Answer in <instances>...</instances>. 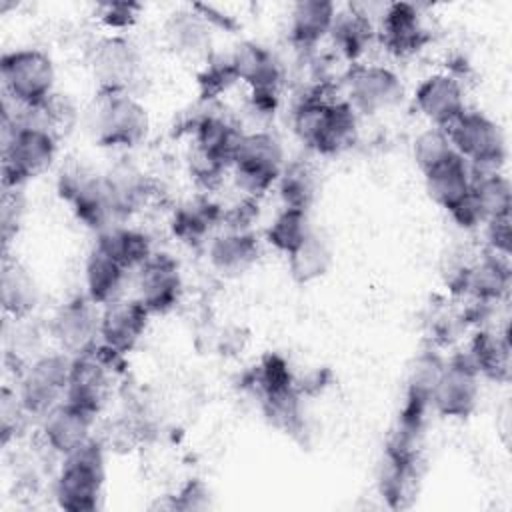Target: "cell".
I'll return each instance as SVG.
<instances>
[{
    "instance_id": "obj_4",
    "label": "cell",
    "mask_w": 512,
    "mask_h": 512,
    "mask_svg": "<svg viewBox=\"0 0 512 512\" xmlns=\"http://www.w3.org/2000/svg\"><path fill=\"white\" fill-rule=\"evenodd\" d=\"M88 124L98 146L130 150L146 140L150 132V114L132 92L96 90Z\"/></svg>"
},
{
    "instance_id": "obj_43",
    "label": "cell",
    "mask_w": 512,
    "mask_h": 512,
    "mask_svg": "<svg viewBox=\"0 0 512 512\" xmlns=\"http://www.w3.org/2000/svg\"><path fill=\"white\" fill-rule=\"evenodd\" d=\"M24 188H10L4 186L2 194V208H0V222H2V240H4V252L10 244V240L18 234L26 210V200H24Z\"/></svg>"
},
{
    "instance_id": "obj_30",
    "label": "cell",
    "mask_w": 512,
    "mask_h": 512,
    "mask_svg": "<svg viewBox=\"0 0 512 512\" xmlns=\"http://www.w3.org/2000/svg\"><path fill=\"white\" fill-rule=\"evenodd\" d=\"M480 378L508 382L510 378V342L506 332L482 328L478 330L464 352Z\"/></svg>"
},
{
    "instance_id": "obj_17",
    "label": "cell",
    "mask_w": 512,
    "mask_h": 512,
    "mask_svg": "<svg viewBox=\"0 0 512 512\" xmlns=\"http://www.w3.org/2000/svg\"><path fill=\"white\" fill-rule=\"evenodd\" d=\"M40 442L60 458L92 440L96 414L64 400L40 420Z\"/></svg>"
},
{
    "instance_id": "obj_44",
    "label": "cell",
    "mask_w": 512,
    "mask_h": 512,
    "mask_svg": "<svg viewBox=\"0 0 512 512\" xmlns=\"http://www.w3.org/2000/svg\"><path fill=\"white\" fill-rule=\"evenodd\" d=\"M140 4L134 2H108L98 6V20L108 34H126L140 16Z\"/></svg>"
},
{
    "instance_id": "obj_14",
    "label": "cell",
    "mask_w": 512,
    "mask_h": 512,
    "mask_svg": "<svg viewBox=\"0 0 512 512\" xmlns=\"http://www.w3.org/2000/svg\"><path fill=\"white\" fill-rule=\"evenodd\" d=\"M346 94L356 112L372 116L392 110L402 100L404 86L390 66L358 62L346 74Z\"/></svg>"
},
{
    "instance_id": "obj_37",
    "label": "cell",
    "mask_w": 512,
    "mask_h": 512,
    "mask_svg": "<svg viewBox=\"0 0 512 512\" xmlns=\"http://www.w3.org/2000/svg\"><path fill=\"white\" fill-rule=\"evenodd\" d=\"M474 200L482 208L486 222L490 218L508 216L512 208V186L508 176L502 170L494 172H472V188Z\"/></svg>"
},
{
    "instance_id": "obj_1",
    "label": "cell",
    "mask_w": 512,
    "mask_h": 512,
    "mask_svg": "<svg viewBox=\"0 0 512 512\" xmlns=\"http://www.w3.org/2000/svg\"><path fill=\"white\" fill-rule=\"evenodd\" d=\"M292 130L316 154L338 156L358 140V112L348 100L328 98L314 88L294 106Z\"/></svg>"
},
{
    "instance_id": "obj_33",
    "label": "cell",
    "mask_w": 512,
    "mask_h": 512,
    "mask_svg": "<svg viewBox=\"0 0 512 512\" xmlns=\"http://www.w3.org/2000/svg\"><path fill=\"white\" fill-rule=\"evenodd\" d=\"M106 182L120 222L138 212L152 194V184L146 174L128 162H122L106 172Z\"/></svg>"
},
{
    "instance_id": "obj_10",
    "label": "cell",
    "mask_w": 512,
    "mask_h": 512,
    "mask_svg": "<svg viewBox=\"0 0 512 512\" xmlns=\"http://www.w3.org/2000/svg\"><path fill=\"white\" fill-rule=\"evenodd\" d=\"M58 194L70 204L76 220L94 232L122 224L112 202L106 174L92 172L84 166H70L58 176Z\"/></svg>"
},
{
    "instance_id": "obj_46",
    "label": "cell",
    "mask_w": 512,
    "mask_h": 512,
    "mask_svg": "<svg viewBox=\"0 0 512 512\" xmlns=\"http://www.w3.org/2000/svg\"><path fill=\"white\" fill-rule=\"evenodd\" d=\"M482 228H484V234H486L488 250L494 252V254H500V256L510 258V250H512L510 214H508V216L490 218Z\"/></svg>"
},
{
    "instance_id": "obj_19",
    "label": "cell",
    "mask_w": 512,
    "mask_h": 512,
    "mask_svg": "<svg viewBox=\"0 0 512 512\" xmlns=\"http://www.w3.org/2000/svg\"><path fill=\"white\" fill-rule=\"evenodd\" d=\"M150 316L152 314L144 308V304L136 296L134 298L122 296L102 306L100 344L126 356L144 338Z\"/></svg>"
},
{
    "instance_id": "obj_24",
    "label": "cell",
    "mask_w": 512,
    "mask_h": 512,
    "mask_svg": "<svg viewBox=\"0 0 512 512\" xmlns=\"http://www.w3.org/2000/svg\"><path fill=\"white\" fill-rule=\"evenodd\" d=\"M40 300L38 284L32 272L16 258L2 256L0 302L8 320H26L32 316Z\"/></svg>"
},
{
    "instance_id": "obj_6",
    "label": "cell",
    "mask_w": 512,
    "mask_h": 512,
    "mask_svg": "<svg viewBox=\"0 0 512 512\" xmlns=\"http://www.w3.org/2000/svg\"><path fill=\"white\" fill-rule=\"evenodd\" d=\"M124 366V354L100 342L94 348L72 356L66 400L98 416L106 408L112 396V386L124 372Z\"/></svg>"
},
{
    "instance_id": "obj_42",
    "label": "cell",
    "mask_w": 512,
    "mask_h": 512,
    "mask_svg": "<svg viewBox=\"0 0 512 512\" xmlns=\"http://www.w3.org/2000/svg\"><path fill=\"white\" fill-rule=\"evenodd\" d=\"M28 412L20 404L16 388L4 386L0 394V434L2 444L6 446L10 440H16L28 422Z\"/></svg>"
},
{
    "instance_id": "obj_11",
    "label": "cell",
    "mask_w": 512,
    "mask_h": 512,
    "mask_svg": "<svg viewBox=\"0 0 512 512\" xmlns=\"http://www.w3.org/2000/svg\"><path fill=\"white\" fill-rule=\"evenodd\" d=\"M142 64L140 48L126 34H104L88 52V68L98 92H132Z\"/></svg>"
},
{
    "instance_id": "obj_5",
    "label": "cell",
    "mask_w": 512,
    "mask_h": 512,
    "mask_svg": "<svg viewBox=\"0 0 512 512\" xmlns=\"http://www.w3.org/2000/svg\"><path fill=\"white\" fill-rule=\"evenodd\" d=\"M0 80L6 100L16 108L40 106L56 92V66L40 48L8 50L0 58Z\"/></svg>"
},
{
    "instance_id": "obj_39",
    "label": "cell",
    "mask_w": 512,
    "mask_h": 512,
    "mask_svg": "<svg viewBox=\"0 0 512 512\" xmlns=\"http://www.w3.org/2000/svg\"><path fill=\"white\" fill-rule=\"evenodd\" d=\"M442 366H444V358L438 352H434L432 348L420 352L414 358V364L410 368L404 400L432 408V390L440 376Z\"/></svg>"
},
{
    "instance_id": "obj_16",
    "label": "cell",
    "mask_w": 512,
    "mask_h": 512,
    "mask_svg": "<svg viewBox=\"0 0 512 512\" xmlns=\"http://www.w3.org/2000/svg\"><path fill=\"white\" fill-rule=\"evenodd\" d=\"M376 38L392 56L406 58L430 42V30L416 4L392 2L382 8Z\"/></svg>"
},
{
    "instance_id": "obj_34",
    "label": "cell",
    "mask_w": 512,
    "mask_h": 512,
    "mask_svg": "<svg viewBox=\"0 0 512 512\" xmlns=\"http://www.w3.org/2000/svg\"><path fill=\"white\" fill-rule=\"evenodd\" d=\"M260 408L266 420L284 434L296 436L304 428V406H302V392L296 384L264 390L258 394Z\"/></svg>"
},
{
    "instance_id": "obj_2",
    "label": "cell",
    "mask_w": 512,
    "mask_h": 512,
    "mask_svg": "<svg viewBox=\"0 0 512 512\" xmlns=\"http://www.w3.org/2000/svg\"><path fill=\"white\" fill-rule=\"evenodd\" d=\"M2 136V184L26 186L48 172L58 154V136L38 124H28L4 112Z\"/></svg>"
},
{
    "instance_id": "obj_20",
    "label": "cell",
    "mask_w": 512,
    "mask_h": 512,
    "mask_svg": "<svg viewBox=\"0 0 512 512\" xmlns=\"http://www.w3.org/2000/svg\"><path fill=\"white\" fill-rule=\"evenodd\" d=\"M168 50L186 60H206L212 56V22L194 8H180L172 12L162 28Z\"/></svg>"
},
{
    "instance_id": "obj_8",
    "label": "cell",
    "mask_w": 512,
    "mask_h": 512,
    "mask_svg": "<svg viewBox=\"0 0 512 512\" xmlns=\"http://www.w3.org/2000/svg\"><path fill=\"white\" fill-rule=\"evenodd\" d=\"M72 356L62 350L40 352L16 374V394L30 418L46 416L66 400Z\"/></svg>"
},
{
    "instance_id": "obj_23",
    "label": "cell",
    "mask_w": 512,
    "mask_h": 512,
    "mask_svg": "<svg viewBox=\"0 0 512 512\" xmlns=\"http://www.w3.org/2000/svg\"><path fill=\"white\" fill-rule=\"evenodd\" d=\"M230 60L238 82H242L248 90L280 92L284 68L280 58L264 44L244 40L230 52Z\"/></svg>"
},
{
    "instance_id": "obj_9",
    "label": "cell",
    "mask_w": 512,
    "mask_h": 512,
    "mask_svg": "<svg viewBox=\"0 0 512 512\" xmlns=\"http://www.w3.org/2000/svg\"><path fill=\"white\" fill-rule=\"evenodd\" d=\"M446 132L454 152L468 162L470 172L502 170L506 160V136L494 118L466 108Z\"/></svg>"
},
{
    "instance_id": "obj_28",
    "label": "cell",
    "mask_w": 512,
    "mask_h": 512,
    "mask_svg": "<svg viewBox=\"0 0 512 512\" xmlns=\"http://www.w3.org/2000/svg\"><path fill=\"white\" fill-rule=\"evenodd\" d=\"M126 278L128 270L94 244L84 262V294L98 306H106L122 298Z\"/></svg>"
},
{
    "instance_id": "obj_47",
    "label": "cell",
    "mask_w": 512,
    "mask_h": 512,
    "mask_svg": "<svg viewBox=\"0 0 512 512\" xmlns=\"http://www.w3.org/2000/svg\"><path fill=\"white\" fill-rule=\"evenodd\" d=\"M448 214L464 230H476L486 224V216H484L482 208L478 206V202L474 200L472 192H468L456 206H452L448 210Z\"/></svg>"
},
{
    "instance_id": "obj_29",
    "label": "cell",
    "mask_w": 512,
    "mask_h": 512,
    "mask_svg": "<svg viewBox=\"0 0 512 512\" xmlns=\"http://www.w3.org/2000/svg\"><path fill=\"white\" fill-rule=\"evenodd\" d=\"M424 184L430 200L446 212L456 206L472 188V172L456 152L438 166L424 172Z\"/></svg>"
},
{
    "instance_id": "obj_31",
    "label": "cell",
    "mask_w": 512,
    "mask_h": 512,
    "mask_svg": "<svg viewBox=\"0 0 512 512\" xmlns=\"http://www.w3.org/2000/svg\"><path fill=\"white\" fill-rule=\"evenodd\" d=\"M420 484V458H400L384 454L378 488L380 496L386 500V504L394 510L408 508L416 494Z\"/></svg>"
},
{
    "instance_id": "obj_12",
    "label": "cell",
    "mask_w": 512,
    "mask_h": 512,
    "mask_svg": "<svg viewBox=\"0 0 512 512\" xmlns=\"http://www.w3.org/2000/svg\"><path fill=\"white\" fill-rule=\"evenodd\" d=\"M100 312L102 306L86 294L72 296L62 302L48 320V336L58 350L76 356L100 342Z\"/></svg>"
},
{
    "instance_id": "obj_32",
    "label": "cell",
    "mask_w": 512,
    "mask_h": 512,
    "mask_svg": "<svg viewBox=\"0 0 512 512\" xmlns=\"http://www.w3.org/2000/svg\"><path fill=\"white\" fill-rule=\"evenodd\" d=\"M96 246L108 252L114 260H118L128 272L138 270L154 254L150 236L138 228L124 224H114L98 232Z\"/></svg>"
},
{
    "instance_id": "obj_3",
    "label": "cell",
    "mask_w": 512,
    "mask_h": 512,
    "mask_svg": "<svg viewBox=\"0 0 512 512\" xmlns=\"http://www.w3.org/2000/svg\"><path fill=\"white\" fill-rule=\"evenodd\" d=\"M106 486V444L96 436L62 456L54 478V500L68 512H94Z\"/></svg>"
},
{
    "instance_id": "obj_27",
    "label": "cell",
    "mask_w": 512,
    "mask_h": 512,
    "mask_svg": "<svg viewBox=\"0 0 512 512\" xmlns=\"http://www.w3.org/2000/svg\"><path fill=\"white\" fill-rule=\"evenodd\" d=\"M328 38L344 60L358 64V60L376 40V26L366 10L350 4L348 8L336 12Z\"/></svg>"
},
{
    "instance_id": "obj_15",
    "label": "cell",
    "mask_w": 512,
    "mask_h": 512,
    "mask_svg": "<svg viewBox=\"0 0 512 512\" xmlns=\"http://www.w3.org/2000/svg\"><path fill=\"white\" fill-rule=\"evenodd\" d=\"M182 292L180 264L170 254L154 252L136 270V298L152 316L172 312L180 304Z\"/></svg>"
},
{
    "instance_id": "obj_26",
    "label": "cell",
    "mask_w": 512,
    "mask_h": 512,
    "mask_svg": "<svg viewBox=\"0 0 512 512\" xmlns=\"http://www.w3.org/2000/svg\"><path fill=\"white\" fill-rule=\"evenodd\" d=\"M336 12V4L328 0H300L292 4L288 14L290 42L300 50L316 48L330 36Z\"/></svg>"
},
{
    "instance_id": "obj_41",
    "label": "cell",
    "mask_w": 512,
    "mask_h": 512,
    "mask_svg": "<svg viewBox=\"0 0 512 512\" xmlns=\"http://www.w3.org/2000/svg\"><path fill=\"white\" fill-rule=\"evenodd\" d=\"M452 154H454V148L450 144L446 128L428 126L412 142V158L422 174L438 166Z\"/></svg>"
},
{
    "instance_id": "obj_25",
    "label": "cell",
    "mask_w": 512,
    "mask_h": 512,
    "mask_svg": "<svg viewBox=\"0 0 512 512\" xmlns=\"http://www.w3.org/2000/svg\"><path fill=\"white\" fill-rule=\"evenodd\" d=\"M224 222V208L206 196H196L180 204L170 220L172 234L186 246L210 242L214 230Z\"/></svg>"
},
{
    "instance_id": "obj_36",
    "label": "cell",
    "mask_w": 512,
    "mask_h": 512,
    "mask_svg": "<svg viewBox=\"0 0 512 512\" xmlns=\"http://www.w3.org/2000/svg\"><path fill=\"white\" fill-rule=\"evenodd\" d=\"M288 258V270L294 282L310 284L322 278L332 266V246L316 230L292 252Z\"/></svg>"
},
{
    "instance_id": "obj_45",
    "label": "cell",
    "mask_w": 512,
    "mask_h": 512,
    "mask_svg": "<svg viewBox=\"0 0 512 512\" xmlns=\"http://www.w3.org/2000/svg\"><path fill=\"white\" fill-rule=\"evenodd\" d=\"M210 502V488L198 480V478H190L186 484H182L172 496H170V504L168 508L172 510H204L208 508Z\"/></svg>"
},
{
    "instance_id": "obj_7",
    "label": "cell",
    "mask_w": 512,
    "mask_h": 512,
    "mask_svg": "<svg viewBox=\"0 0 512 512\" xmlns=\"http://www.w3.org/2000/svg\"><path fill=\"white\" fill-rule=\"evenodd\" d=\"M286 162L284 146L274 132L266 128L250 130L244 134L232 162V182L244 198L258 200L276 186Z\"/></svg>"
},
{
    "instance_id": "obj_22",
    "label": "cell",
    "mask_w": 512,
    "mask_h": 512,
    "mask_svg": "<svg viewBox=\"0 0 512 512\" xmlns=\"http://www.w3.org/2000/svg\"><path fill=\"white\" fill-rule=\"evenodd\" d=\"M512 284V272L506 256L486 250L482 256L466 264L460 294L470 296L476 304L502 302Z\"/></svg>"
},
{
    "instance_id": "obj_18",
    "label": "cell",
    "mask_w": 512,
    "mask_h": 512,
    "mask_svg": "<svg viewBox=\"0 0 512 512\" xmlns=\"http://www.w3.org/2000/svg\"><path fill=\"white\" fill-rule=\"evenodd\" d=\"M414 104L430 126L448 128L466 110L464 86L452 72H434L416 86Z\"/></svg>"
},
{
    "instance_id": "obj_35",
    "label": "cell",
    "mask_w": 512,
    "mask_h": 512,
    "mask_svg": "<svg viewBox=\"0 0 512 512\" xmlns=\"http://www.w3.org/2000/svg\"><path fill=\"white\" fill-rule=\"evenodd\" d=\"M276 190L284 208H298L308 212L318 196V174L314 166L304 160L286 162L276 182Z\"/></svg>"
},
{
    "instance_id": "obj_13",
    "label": "cell",
    "mask_w": 512,
    "mask_h": 512,
    "mask_svg": "<svg viewBox=\"0 0 512 512\" xmlns=\"http://www.w3.org/2000/svg\"><path fill=\"white\" fill-rule=\"evenodd\" d=\"M480 374L470 364L466 354H456L444 360L440 376L432 390V410L440 416L464 420L472 416L480 402Z\"/></svg>"
},
{
    "instance_id": "obj_21",
    "label": "cell",
    "mask_w": 512,
    "mask_h": 512,
    "mask_svg": "<svg viewBox=\"0 0 512 512\" xmlns=\"http://www.w3.org/2000/svg\"><path fill=\"white\" fill-rule=\"evenodd\" d=\"M262 246L252 230L226 228L208 242V262L224 278H238L250 272L260 260Z\"/></svg>"
},
{
    "instance_id": "obj_40",
    "label": "cell",
    "mask_w": 512,
    "mask_h": 512,
    "mask_svg": "<svg viewBox=\"0 0 512 512\" xmlns=\"http://www.w3.org/2000/svg\"><path fill=\"white\" fill-rule=\"evenodd\" d=\"M234 84H238V76L234 72L230 54L228 56L212 54L210 58L204 60V66L196 76L200 100L210 104L218 100L222 94H226Z\"/></svg>"
},
{
    "instance_id": "obj_38",
    "label": "cell",
    "mask_w": 512,
    "mask_h": 512,
    "mask_svg": "<svg viewBox=\"0 0 512 512\" xmlns=\"http://www.w3.org/2000/svg\"><path fill=\"white\" fill-rule=\"evenodd\" d=\"M310 216L306 210L282 208L266 228V242L280 254H292L312 232Z\"/></svg>"
}]
</instances>
